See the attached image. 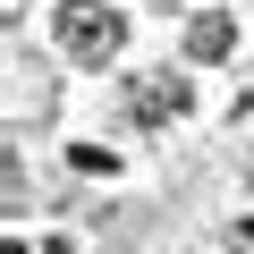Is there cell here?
<instances>
[{
	"instance_id": "obj_1",
	"label": "cell",
	"mask_w": 254,
	"mask_h": 254,
	"mask_svg": "<svg viewBox=\"0 0 254 254\" xmlns=\"http://www.w3.org/2000/svg\"><path fill=\"white\" fill-rule=\"evenodd\" d=\"M51 26H60V43L76 51V60H119V43H127V17L119 9H102V0H60L51 9Z\"/></svg>"
},
{
	"instance_id": "obj_2",
	"label": "cell",
	"mask_w": 254,
	"mask_h": 254,
	"mask_svg": "<svg viewBox=\"0 0 254 254\" xmlns=\"http://www.w3.org/2000/svg\"><path fill=\"white\" fill-rule=\"evenodd\" d=\"M187 76H170V68H153V76H136V85H127V110H136L144 127H170V119H187Z\"/></svg>"
},
{
	"instance_id": "obj_3",
	"label": "cell",
	"mask_w": 254,
	"mask_h": 254,
	"mask_svg": "<svg viewBox=\"0 0 254 254\" xmlns=\"http://www.w3.org/2000/svg\"><path fill=\"white\" fill-rule=\"evenodd\" d=\"M229 43H237V26H229V17H220V9H203V17H195V26H187V60H220V51H229Z\"/></svg>"
},
{
	"instance_id": "obj_4",
	"label": "cell",
	"mask_w": 254,
	"mask_h": 254,
	"mask_svg": "<svg viewBox=\"0 0 254 254\" xmlns=\"http://www.w3.org/2000/svg\"><path fill=\"white\" fill-rule=\"evenodd\" d=\"M51 254H68V246H51Z\"/></svg>"
}]
</instances>
